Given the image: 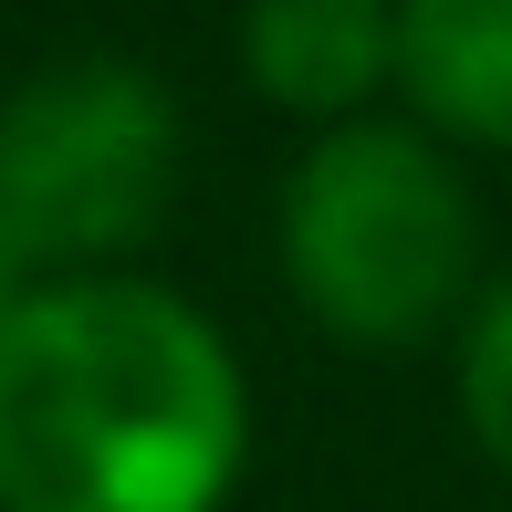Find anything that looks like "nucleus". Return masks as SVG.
Instances as JSON below:
<instances>
[{
    "label": "nucleus",
    "mask_w": 512,
    "mask_h": 512,
    "mask_svg": "<svg viewBox=\"0 0 512 512\" xmlns=\"http://www.w3.org/2000/svg\"><path fill=\"white\" fill-rule=\"evenodd\" d=\"M21 293H32V272H21V251H11V230H0V314H11Z\"/></svg>",
    "instance_id": "7"
},
{
    "label": "nucleus",
    "mask_w": 512,
    "mask_h": 512,
    "mask_svg": "<svg viewBox=\"0 0 512 512\" xmlns=\"http://www.w3.org/2000/svg\"><path fill=\"white\" fill-rule=\"evenodd\" d=\"M460 418L492 450V471H512V283L481 293L471 335H460Z\"/></svg>",
    "instance_id": "6"
},
{
    "label": "nucleus",
    "mask_w": 512,
    "mask_h": 512,
    "mask_svg": "<svg viewBox=\"0 0 512 512\" xmlns=\"http://www.w3.org/2000/svg\"><path fill=\"white\" fill-rule=\"evenodd\" d=\"M251 387L189 293L63 272L0 314V512H220Z\"/></svg>",
    "instance_id": "1"
},
{
    "label": "nucleus",
    "mask_w": 512,
    "mask_h": 512,
    "mask_svg": "<svg viewBox=\"0 0 512 512\" xmlns=\"http://www.w3.org/2000/svg\"><path fill=\"white\" fill-rule=\"evenodd\" d=\"M178 105L157 74L115 53L42 63L11 105H0V230H11L21 272L63 283V272H115L178 199Z\"/></svg>",
    "instance_id": "3"
},
{
    "label": "nucleus",
    "mask_w": 512,
    "mask_h": 512,
    "mask_svg": "<svg viewBox=\"0 0 512 512\" xmlns=\"http://www.w3.org/2000/svg\"><path fill=\"white\" fill-rule=\"evenodd\" d=\"M241 63L283 115L345 126L387 74H398V0H251Z\"/></svg>",
    "instance_id": "4"
},
{
    "label": "nucleus",
    "mask_w": 512,
    "mask_h": 512,
    "mask_svg": "<svg viewBox=\"0 0 512 512\" xmlns=\"http://www.w3.org/2000/svg\"><path fill=\"white\" fill-rule=\"evenodd\" d=\"M398 84L429 126L512 147V0H398Z\"/></svg>",
    "instance_id": "5"
},
{
    "label": "nucleus",
    "mask_w": 512,
    "mask_h": 512,
    "mask_svg": "<svg viewBox=\"0 0 512 512\" xmlns=\"http://www.w3.org/2000/svg\"><path fill=\"white\" fill-rule=\"evenodd\" d=\"M283 272L324 335L398 356L471 304L481 209L418 126L345 115L283 178Z\"/></svg>",
    "instance_id": "2"
}]
</instances>
